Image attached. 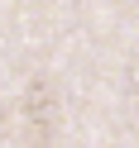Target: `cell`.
Listing matches in <instances>:
<instances>
[{
    "mask_svg": "<svg viewBox=\"0 0 139 148\" xmlns=\"http://www.w3.org/2000/svg\"><path fill=\"white\" fill-rule=\"evenodd\" d=\"M19 115H24V138H29L34 148H48L53 143V124H58V100H53V91L43 86V81H34V86L24 91Z\"/></svg>",
    "mask_w": 139,
    "mask_h": 148,
    "instance_id": "obj_1",
    "label": "cell"
}]
</instances>
